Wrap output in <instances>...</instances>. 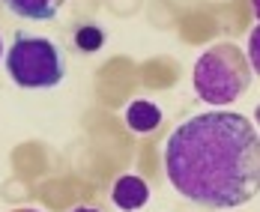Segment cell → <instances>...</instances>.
Instances as JSON below:
<instances>
[{
    "label": "cell",
    "mask_w": 260,
    "mask_h": 212,
    "mask_svg": "<svg viewBox=\"0 0 260 212\" xmlns=\"http://www.w3.org/2000/svg\"><path fill=\"white\" fill-rule=\"evenodd\" d=\"M75 45H78V51H84V54H96L105 45V33L96 24H81L78 30H75Z\"/></svg>",
    "instance_id": "obj_7"
},
{
    "label": "cell",
    "mask_w": 260,
    "mask_h": 212,
    "mask_svg": "<svg viewBox=\"0 0 260 212\" xmlns=\"http://www.w3.org/2000/svg\"><path fill=\"white\" fill-rule=\"evenodd\" d=\"M63 0H3V6L24 21H51Z\"/></svg>",
    "instance_id": "obj_5"
},
{
    "label": "cell",
    "mask_w": 260,
    "mask_h": 212,
    "mask_svg": "<svg viewBox=\"0 0 260 212\" xmlns=\"http://www.w3.org/2000/svg\"><path fill=\"white\" fill-rule=\"evenodd\" d=\"M72 212H99V209H93V206H78V209H72Z\"/></svg>",
    "instance_id": "obj_10"
},
{
    "label": "cell",
    "mask_w": 260,
    "mask_h": 212,
    "mask_svg": "<svg viewBox=\"0 0 260 212\" xmlns=\"http://www.w3.org/2000/svg\"><path fill=\"white\" fill-rule=\"evenodd\" d=\"M165 173L185 200L236 209L260 194V134L234 111L194 114L165 144Z\"/></svg>",
    "instance_id": "obj_1"
},
{
    "label": "cell",
    "mask_w": 260,
    "mask_h": 212,
    "mask_svg": "<svg viewBox=\"0 0 260 212\" xmlns=\"http://www.w3.org/2000/svg\"><path fill=\"white\" fill-rule=\"evenodd\" d=\"M6 72L21 90H48L63 81L66 60L51 39L18 30L6 51Z\"/></svg>",
    "instance_id": "obj_3"
},
{
    "label": "cell",
    "mask_w": 260,
    "mask_h": 212,
    "mask_svg": "<svg viewBox=\"0 0 260 212\" xmlns=\"http://www.w3.org/2000/svg\"><path fill=\"white\" fill-rule=\"evenodd\" d=\"M191 81H194V93L207 105H234L251 84V63L239 45L218 42L198 57Z\"/></svg>",
    "instance_id": "obj_2"
},
{
    "label": "cell",
    "mask_w": 260,
    "mask_h": 212,
    "mask_svg": "<svg viewBox=\"0 0 260 212\" xmlns=\"http://www.w3.org/2000/svg\"><path fill=\"white\" fill-rule=\"evenodd\" d=\"M248 63H251V72H257L260 75V24L248 33Z\"/></svg>",
    "instance_id": "obj_8"
},
{
    "label": "cell",
    "mask_w": 260,
    "mask_h": 212,
    "mask_svg": "<svg viewBox=\"0 0 260 212\" xmlns=\"http://www.w3.org/2000/svg\"><path fill=\"white\" fill-rule=\"evenodd\" d=\"M251 9H254V15L260 18V0H251Z\"/></svg>",
    "instance_id": "obj_9"
},
{
    "label": "cell",
    "mask_w": 260,
    "mask_h": 212,
    "mask_svg": "<svg viewBox=\"0 0 260 212\" xmlns=\"http://www.w3.org/2000/svg\"><path fill=\"white\" fill-rule=\"evenodd\" d=\"M254 117H257V126H260V105L254 108Z\"/></svg>",
    "instance_id": "obj_11"
},
{
    "label": "cell",
    "mask_w": 260,
    "mask_h": 212,
    "mask_svg": "<svg viewBox=\"0 0 260 212\" xmlns=\"http://www.w3.org/2000/svg\"><path fill=\"white\" fill-rule=\"evenodd\" d=\"M12 212H36V209H12Z\"/></svg>",
    "instance_id": "obj_12"
},
{
    "label": "cell",
    "mask_w": 260,
    "mask_h": 212,
    "mask_svg": "<svg viewBox=\"0 0 260 212\" xmlns=\"http://www.w3.org/2000/svg\"><path fill=\"white\" fill-rule=\"evenodd\" d=\"M111 200L120 206V209H141L147 200H150V186L141 180V176H120L117 183H114V191H111Z\"/></svg>",
    "instance_id": "obj_4"
},
{
    "label": "cell",
    "mask_w": 260,
    "mask_h": 212,
    "mask_svg": "<svg viewBox=\"0 0 260 212\" xmlns=\"http://www.w3.org/2000/svg\"><path fill=\"white\" fill-rule=\"evenodd\" d=\"M126 123H129L132 132L147 134V132H153V129H158L161 111H158V105L147 102V99H138V102H132V105L126 108Z\"/></svg>",
    "instance_id": "obj_6"
},
{
    "label": "cell",
    "mask_w": 260,
    "mask_h": 212,
    "mask_svg": "<svg viewBox=\"0 0 260 212\" xmlns=\"http://www.w3.org/2000/svg\"><path fill=\"white\" fill-rule=\"evenodd\" d=\"M0 57H3V39H0Z\"/></svg>",
    "instance_id": "obj_13"
}]
</instances>
